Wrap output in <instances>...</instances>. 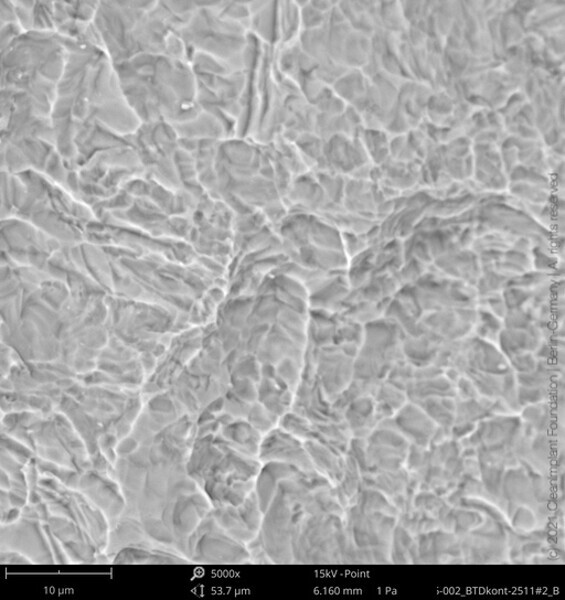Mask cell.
Listing matches in <instances>:
<instances>
[{"label":"cell","instance_id":"6da1fadb","mask_svg":"<svg viewBox=\"0 0 565 600\" xmlns=\"http://www.w3.org/2000/svg\"><path fill=\"white\" fill-rule=\"evenodd\" d=\"M113 66L123 95L141 124H178L194 108L196 79L182 59L143 53Z\"/></svg>","mask_w":565,"mask_h":600},{"label":"cell","instance_id":"7a4b0ae2","mask_svg":"<svg viewBox=\"0 0 565 600\" xmlns=\"http://www.w3.org/2000/svg\"><path fill=\"white\" fill-rule=\"evenodd\" d=\"M169 554L153 552L144 549H125L122 550L117 558L114 560L115 563H173L179 562L174 558L169 557Z\"/></svg>","mask_w":565,"mask_h":600}]
</instances>
